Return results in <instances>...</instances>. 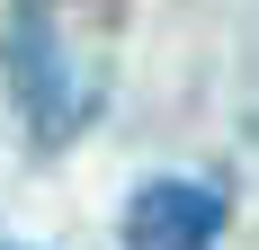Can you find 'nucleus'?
I'll return each instance as SVG.
<instances>
[{
    "mask_svg": "<svg viewBox=\"0 0 259 250\" xmlns=\"http://www.w3.org/2000/svg\"><path fill=\"white\" fill-rule=\"evenodd\" d=\"M224 241V188L206 179H143L125 197V250H214Z\"/></svg>",
    "mask_w": 259,
    "mask_h": 250,
    "instance_id": "f03ea898",
    "label": "nucleus"
},
{
    "mask_svg": "<svg viewBox=\"0 0 259 250\" xmlns=\"http://www.w3.org/2000/svg\"><path fill=\"white\" fill-rule=\"evenodd\" d=\"M0 80H9V107H18L36 152L80 143L90 116H99V80L72 63V45H63L45 0H9V18H0Z\"/></svg>",
    "mask_w": 259,
    "mask_h": 250,
    "instance_id": "f257e3e1",
    "label": "nucleus"
}]
</instances>
